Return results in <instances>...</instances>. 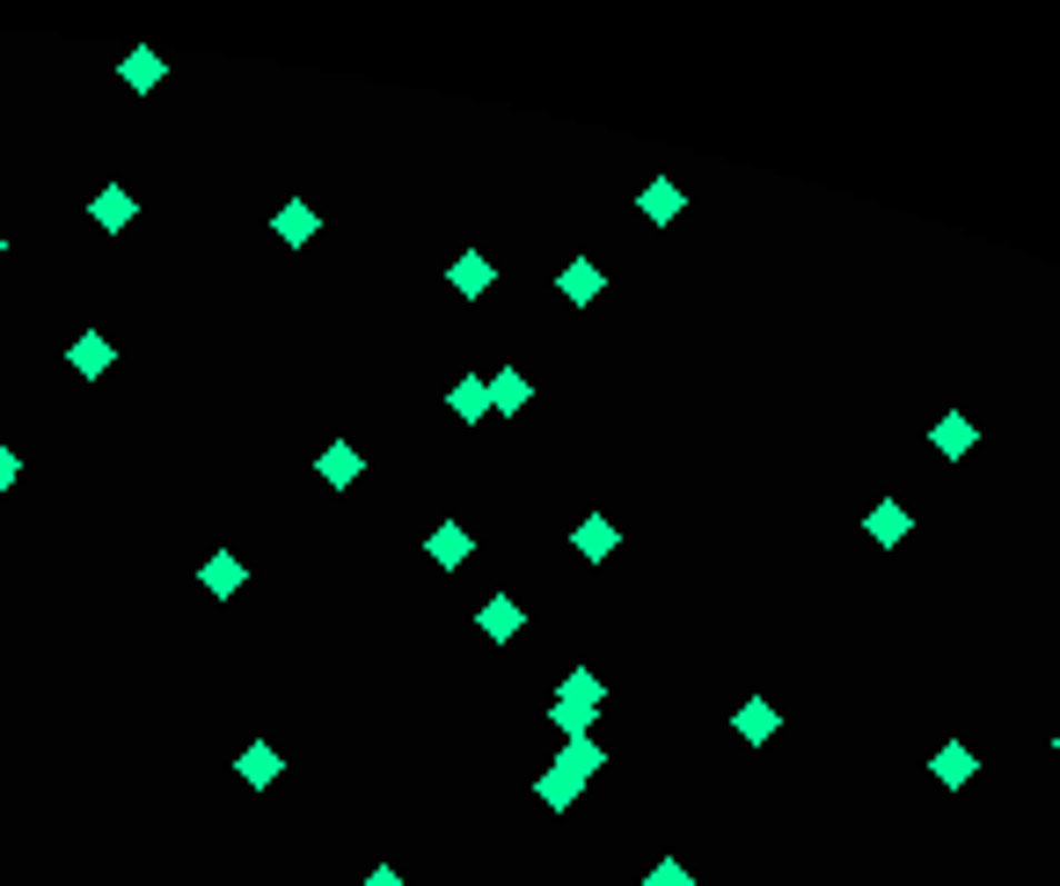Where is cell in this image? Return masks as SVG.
<instances>
[{"mask_svg":"<svg viewBox=\"0 0 1060 886\" xmlns=\"http://www.w3.org/2000/svg\"><path fill=\"white\" fill-rule=\"evenodd\" d=\"M234 769H242V784H257V792H263V784L279 777V747H263V740H249V755H242V763H234Z\"/></svg>","mask_w":1060,"mask_h":886,"instance_id":"19","label":"cell"},{"mask_svg":"<svg viewBox=\"0 0 1060 886\" xmlns=\"http://www.w3.org/2000/svg\"><path fill=\"white\" fill-rule=\"evenodd\" d=\"M557 769H571V777L586 784L592 769H608V755H600V747H592V740H571V747H563V763H557Z\"/></svg>","mask_w":1060,"mask_h":886,"instance_id":"22","label":"cell"},{"mask_svg":"<svg viewBox=\"0 0 1060 886\" xmlns=\"http://www.w3.org/2000/svg\"><path fill=\"white\" fill-rule=\"evenodd\" d=\"M557 704H571V710H586V718H592V710L608 704V689H600V681L578 667V674H563V696H557Z\"/></svg>","mask_w":1060,"mask_h":886,"instance_id":"15","label":"cell"},{"mask_svg":"<svg viewBox=\"0 0 1060 886\" xmlns=\"http://www.w3.org/2000/svg\"><path fill=\"white\" fill-rule=\"evenodd\" d=\"M557 293H563L571 308H586V301H600V293H608V271L578 257V265H563V271H557Z\"/></svg>","mask_w":1060,"mask_h":886,"instance_id":"6","label":"cell"},{"mask_svg":"<svg viewBox=\"0 0 1060 886\" xmlns=\"http://www.w3.org/2000/svg\"><path fill=\"white\" fill-rule=\"evenodd\" d=\"M973 440H980V426L966 418V410H943L937 426H929V447H937L943 461H966V455H973Z\"/></svg>","mask_w":1060,"mask_h":886,"instance_id":"3","label":"cell"},{"mask_svg":"<svg viewBox=\"0 0 1060 886\" xmlns=\"http://www.w3.org/2000/svg\"><path fill=\"white\" fill-rule=\"evenodd\" d=\"M731 726H739V740H753V747H761L768 733L782 726V718H776V704H761V696H753V704H739V718H731Z\"/></svg>","mask_w":1060,"mask_h":886,"instance_id":"14","label":"cell"},{"mask_svg":"<svg viewBox=\"0 0 1060 886\" xmlns=\"http://www.w3.org/2000/svg\"><path fill=\"white\" fill-rule=\"evenodd\" d=\"M534 792H541V806H549V814H563V806H571V798L586 792V784H578L571 769H541V784H534Z\"/></svg>","mask_w":1060,"mask_h":886,"instance_id":"16","label":"cell"},{"mask_svg":"<svg viewBox=\"0 0 1060 886\" xmlns=\"http://www.w3.org/2000/svg\"><path fill=\"white\" fill-rule=\"evenodd\" d=\"M1053 747H1060V740H1053Z\"/></svg>","mask_w":1060,"mask_h":886,"instance_id":"26","label":"cell"},{"mask_svg":"<svg viewBox=\"0 0 1060 886\" xmlns=\"http://www.w3.org/2000/svg\"><path fill=\"white\" fill-rule=\"evenodd\" d=\"M366 886H402V872H396V865H381V872H373Z\"/></svg>","mask_w":1060,"mask_h":886,"instance_id":"25","label":"cell"},{"mask_svg":"<svg viewBox=\"0 0 1060 886\" xmlns=\"http://www.w3.org/2000/svg\"><path fill=\"white\" fill-rule=\"evenodd\" d=\"M432 557H439V571H453L461 557H469V528H453V520H447V528L432 535Z\"/></svg>","mask_w":1060,"mask_h":886,"instance_id":"21","label":"cell"},{"mask_svg":"<svg viewBox=\"0 0 1060 886\" xmlns=\"http://www.w3.org/2000/svg\"><path fill=\"white\" fill-rule=\"evenodd\" d=\"M643 886H696V872L680 865V857H659V865H651V879Z\"/></svg>","mask_w":1060,"mask_h":886,"instance_id":"23","label":"cell"},{"mask_svg":"<svg viewBox=\"0 0 1060 886\" xmlns=\"http://www.w3.org/2000/svg\"><path fill=\"white\" fill-rule=\"evenodd\" d=\"M447 410H453V418H461V426H483V410H490V389H483V381H476V374H469V381H453Z\"/></svg>","mask_w":1060,"mask_h":886,"instance_id":"11","label":"cell"},{"mask_svg":"<svg viewBox=\"0 0 1060 886\" xmlns=\"http://www.w3.org/2000/svg\"><path fill=\"white\" fill-rule=\"evenodd\" d=\"M447 279H453V293H461V301H483L490 286H498V271H490V257H483V249H461Z\"/></svg>","mask_w":1060,"mask_h":886,"instance_id":"5","label":"cell"},{"mask_svg":"<svg viewBox=\"0 0 1060 886\" xmlns=\"http://www.w3.org/2000/svg\"><path fill=\"white\" fill-rule=\"evenodd\" d=\"M132 213H140V206H132V191H124V183H110V191H96V228H132Z\"/></svg>","mask_w":1060,"mask_h":886,"instance_id":"10","label":"cell"},{"mask_svg":"<svg viewBox=\"0 0 1060 886\" xmlns=\"http://www.w3.org/2000/svg\"><path fill=\"white\" fill-rule=\"evenodd\" d=\"M67 359L88 374V381H96V374L110 367V337H73V352H67Z\"/></svg>","mask_w":1060,"mask_h":886,"instance_id":"20","label":"cell"},{"mask_svg":"<svg viewBox=\"0 0 1060 886\" xmlns=\"http://www.w3.org/2000/svg\"><path fill=\"white\" fill-rule=\"evenodd\" d=\"M929 777H937L943 792H966V784L980 777V755H973V747H966V740H943L937 755H929Z\"/></svg>","mask_w":1060,"mask_h":886,"instance_id":"1","label":"cell"},{"mask_svg":"<svg viewBox=\"0 0 1060 886\" xmlns=\"http://www.w3.org/2000/svg\"><path fill=\"white\" fill-rule=\"evenodd\" d=\"M476 623H483V638H490V645H512V638H520V623H527V616H520V601H512V594H490V601H483V616H476Z\"/></svg>","mask_w":1060,"mask_h":886,"instance_id":"7","label":"cell"},{"mask_svg":"<svg viewBox=\"0 0 1060 886\" xmlns=\"http://www.w3.org/2000/svg\"><path fill=\"white\" fill-rule=\"evenodd\" d=\"M863 535L878 542V550H900L907 535H914V514H907V506H892V498H878V506H870V520H863Z\"/></svg>","mask_w":1060,"mask_h":886,"instance_id":"4","label":"cell"},{"mask_svg":"<svg viewBox=\"0 0 1060 886\" xmlns=\"http://www.w3.org/2000/svg\"><path fill=\"white\" fill-rule=\"evenodd\" d=\"M198 579H206V594H220V601H227V594L242 586V557H227V550L206 557V571H198Z\"/></svg>","mask_w":1060,"mask_h":886,"instance_id":"18","label":"cell"},{"mask_svg":"<svg viewBox=\"0 0 1060 886\" xmlns=\"http://www.w3.org/2000/svg\"><path fill=\"white\" fill-rule=\"evenodd\" d=\"M483 389H490V410H504V418H512V410H527V374H520V367H498Z\"/></svg>","mask_w":1060,"mask_h":886,"instance_id":"9","label":"cell"},{"mask_svg":"<svg viewBox=\"0 0 1060 886\" xmlns=\"http://www.w3.org/2000/svg\"><path fill=\"white\" fill-rule=\"evenodd\" d=\"M680 206H688V191H680L673 177H651V183L637 191V213L651 220V228H673V220H680Z\"/></svg>","mask_w":1060,"mask_h":886,"instance_id":"2","label":"cell"},{"mask_svg":"<svg viewBox=\"0 0 1060 886\" xmlns=\"http://www.w3.org/2000/svg\"><path fill=\"white\" fill-rule=\"evenodd\" d=\"M16 469H22V461H16V447H0V491L16 484Z\"/></svg>","mask_w":1060,"mask_h":886,"instance_id":"24","label":"cell"},{"mask_svg":"<svg viewBox=\"0 0 1060 886\" xmlns=\"http://www.w3.org/2000/svg\"><path fill=\"white\" fill-rule=\"evenodd\" d=\"M314 477H322V484H351V477H359V447H351V440L322 447V461H314Z\"/></svg>","mask_w":1060,"mask_h":886,"instance_id":"13","label":"cell"},{"mask_svg":"<svg viewBox=\"0 0 1060 886\" xmlns=\"http://www.w3.org/2000/svg\"><path fill=\"white\" fill-rule=\"evenodd\" d=\"M161 67H169V59H161V52H124V59H118L124 89H154V81H161Z\"/></svg>","mask_w":1060,"mask_h":886,"instance_id":"17","label":"cell"},{"mask_svg":"<svg viewBox=\"0 0 1060 886\" xmlns=\"http://www.w3.org/2000/svg\"><path fill=\"white\" fill-rule=\"evenodd\" d=\"M314 235H322V213H308L300 198H293V206H279V242L300 249V242H314Z\"/></svg>","mask_w":1060,"mask_h":886,"instance_id":"12","label":"cell"},{"mask_svg":"<svg viewBox=\"0 0 1060 886\" xmlns=\"http://www.w3.org/2000/svg\"><path fill=\"white\" fill-rule=\"evenodd\" d=\"M571 550L600 565V557H614V550H622V535H614V520H600V514H592V520H578V528H571Z\"/></svg>","mask_w":1060,"mask_h":886,"instance_id":"8","label":"cell"}]
</instances>
